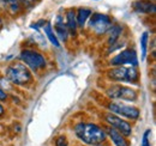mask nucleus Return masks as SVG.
I'll list each match as a JSON object with an SVG mask.
<instances>
[{"mask_svg":"<svg viewBox=\"0 0 156 146\" xmlns=\"http://www.w3.org/2000/svg\"><path fill=\"white\" fill-rule=\"evenodd\" d=\"M75 134L78 139L89 146H98L105 144L107 140L106 132L102 127L91 122H79L75 128Z\"/></svg>","mask_w":156,"mask_h":146,"instance_id":"nucleus-1","label":"nucleus"},{"mask_svg":"<svg viewBox=\"0 0 156 146\" xmlns=\"http://www.w3.org/2000/svg\"><path fill=\"white\" fill-rule=\"evenodd\" d=\"M121 31H122V29H121V26H119V25H113V26H111V28L108 29V43H109V44L117 43L118 38L121 35Z\"/></svg>","mask_w":156,"mask_h":146,"instance_id":"nucleus-16","label":"nucleus"},{"mask_svg":"<svg viewBox=\"0 0 156 146\" xmlns=\"http://www.w3.org/2000/svg\"><path fill=\"white\" fill-rule=\"evenodd\" d=\"M5 5H7V7L10 9V11L12 13H17L20 11V2L18 0H1Z\"/></svg>","mask_w":156,"mask_h":146,"instance_id":"nucleus-18","label":"nucleus"},{"mask_svg":"<svg viewBox=\"0 0 156 146\" xmlns=\"http://www.w3.org/2000/svg\"><path fill=\"white\" fill-rule=\"evenodd\" d=\"M66 28H67V31H69V34H71V35H76V33H77V22H76V13L72 11V10H70V11H67V13H66Z\"/></svg>","mask_w":156,"mask_h":146,"instance_id":"nucleus-13","label":"nucleus"},{"mask_svg":"<svg viewBox=\"0 0 156 146\" xmlns=\"http://www.w3.org/2000/svg\"><path fill=\"white\" fill-rule=\"evenodd\" d=\"M89 25L98 35H101V34L107 33L108 29L112 26V19L109 16H107L105 13L96 12V13H93V16L90 17Z\"/></svg>","mask_w":156,"mask_h":146,"instance_id":"nucleus-9","label":"nucleus"},{"mask_svg":"<svg viewBox=\"0 0 156 146\" xmlns=\"http://www.w3.org/2000/svg\"><path fill=\"white\" fill-rule=\"evenodd\" d=\"M109 64L114 67L117 66H125V65H130L132 67H137L138 66V57L135 52V49L127 48L124 49L122 52H120L119 54L113 56L109 61Z\"/></svg>","mask_w":156,"mask_h":146,"instance_id":"nucleus-8","label":"nucleus"},{"mask_svg":"<svg viewBox=\"0 0 156 146\" xmlns=\"http://www.w3.org/2000/svg\"><path fill=\"white\" fill-rule=\"evenodd\" d=\"M148 42H149V33L144 31L140 36V52H142V61L145 60L147 50H148Z\"/></svg>","mask_w":156,"mask_h":146,"instance_id":"nucleus-17","label":"nucleus"},{"mask_svg":"<svg viewBox=\"0 0 156 146\" xmlns=\"http://www.w3.org/2000/svg\"><path fill=\"white\" fill-rule=\"evenodd\" d=\"M98 146H108V145H105V144H101V145H98Z\"/></svg>","mask_w":156,"mask_h":146,"instance_id":"nucleus-25","label":"nucleus"},{"mask_svg":"<svg viewBox=\"0 0 156 146\" xmlns=\"http://www.w3.org/2000/svg\"><path fill=\"white\" fill-rule=\"evenodd\" d=\"M151 132L150 129H147L143 134V140H142V146H150V141H149V137H150Z\"/></svg>","mask_w":156,"mask_h":146,"instance_id":"nucleus-20","label":"nucleus"},{"mask_svg":"<svg viewBox=\"0 0 156 146\" xmlns=\"http://www.w3.org/2000/svg\"><path fill=\"white\" fill-rule=\"evenodd\" d=\"M5 75L11 84L18 86H28L34 80L31 71L23 62H13L7 66L5 70Z\"/></svg>","mask_w":156,"mask_h":146,"instance_id":"nucleus-2","label":"nucleus"},{"mask_svg":"<svg viewBox=\"0 0 156 146\" xmlns=\"http://www.w3.org/2000/svg\"><path fill=\"white\" fill-rule=\"evenodd\" d=\"M105 121L107 122V126H111L114 129L119 130L124 137L129 138L132 134V126L129 121L124 120L122 117H119L117 115L112 114V113H105L103 114Z\"/></svg>","mask_w":156,"mask_h":146,"instance_id":"nucleus-7","label":"nucleus"},{"mask_svg":"<svg viewBox=\"0 0 156 146\" xmlns=\"http://www.w3.org/2000/svg\"><path fill=\"white\" fill-rule=\"evenodd\" d=\"M4 114H5V109H4V107H2V104L0 103V117H1V116H2Z\"/></svg>","mask_w":156,"mask_h":146,"instance_id":"nucleus-22","label":"nucleus"},{"mask_svg":"<svg viewBox=\"0 0 156 146\" xmlns=\"http://www.w3.org/2000/svg\"><path fill=\"white\" fill-rule=\"evenodd\" d=\"M91 16V10L88 9V7H80L76 13V22H77V25L79 26H84L88 18Z\"/></svg>","mask_w":156,"mask_h":146,"instance_id":"nucleus-14","label":"nucleus"},{"mask_svg":"<svg viewBox=\"0 0 156 146\" xmlns=\"http://www.w3.org/2000/svg\"><path fill=\"white\" fill-rule=\"evenodd\" d=\"M54 144L55 146H69V141L65 135H59L58 138H55Z\"/></svg>","mask_w":156,"mask_h":146,"instance_id":"nucleus-19","label":"nucleus"},{"mask_svg":"<svg viewBox=\"0 0 156 146\" xmlns=\"http://www.w3.org/2000/svg\"><path fill=\"white\" fill-rule=\"evenodd\" d=\"M20 59L31 71H41L47 65L46 57L34 49H23L20 54Z\"/></svg>","mask_w":156,"mask_h":146,"instance_id":"nucleus-4","label":"nucleus"},{"mask_svg":"<svg viewBox=\"0 0 156 146\" xmlns=\"http://www.w3.org/2000/svg\"><path fill=\"white\" fill-rule=\"evenodd\" d=\"M55 31V36L59 41L61 42H66L67 41V37H69V31H67V28H66V24L64 23V18L62 16L59 15L57 19H55V23H54V30Z\"/></svg>","mask_w":156,"mask_h":146,"instance_id":"nucleus-12","label":"nucleus"},{"mask_svg":"<svg viewBox=\"0 0 156 146\" xmlns=\"http://www.w3.org/2000/svg\"><path fill=\"white\" fill-rule=\"evenodd\" d=\"M133 10L137 13H144V15H154L156 12V5L150 1H144V0H138L135 1L132 5Z\"/></svg>","mask_w":156,"mask_h":146,"instance_id":"nucleus-11","label":"nucleus"},{"mask_svg":"<svg viewBox=\"0 0 156 146\" xmlns=\"http://www.w3.org/2000/svg\"><path fill=\"white\" fill-rule=\"evenodd\" d=\"M108 109L109 113L117 115L119 117H125L127 120H132L136 121L139 119L140 111L136 107L129 106L126 103H121V102H112L108 104Z\"/></svg>","mask_w":156,"mask_h":146,"instance_id":"nucleus-6","label":"nucleus"},{"mask_svg":"<svg viewBox=\"0 0 156 146\" xmlns=\"http://www.w3.org/2000/svg\"><path fill=\"white\" fill-rule=\"evenodd\" d=\"M1 28H2V20L0 18V30H1Z\"/></svg>","mask_w":156,"mask_h":146,"instance_id":"nucleus-24","label":"nucleus"},{"mask_svg":"<svg viewBox=\"0 0 156 146\" xmlns=\"http://www.w3.org/2000/svg\"><path fill=\"white\" fill-rule=\"evenodd\" d=\"M107 77L111 80L118 83H132L135 84L139 80V73L136 67L132 66H117L107 71Z\"/></svg>","mask_w":156,"mask_h":146,"instance_id":"nucleus-3","label":"nucleus"},{"mask_svg":"<svg viewBox=\"0 0 156 146\" xmlns=\"http://www.w3.org/2000/svg\"><path fill=\"white\" fill-rule=\"evenodd\" d=\"M43 31H44V35L48 38V41H49L54 47H60V42H59V40L57 38L54 31H53V28H52L51 23H46V24L43 25Z\"/></svg>","mask_w":156,"mask_h":146,"instance_id":"nucleus-15","label":"nucleus"},{"mask_svg":"<svg viewBox=\"0 0 156 146\" xmlns=\"http://www.w3.org/2000/svg\"><path fill=\"white\" fill-rule=\"evenodd\" d=\"M103 129L106 132L107 138H109V140L114 144V146H130V143H129L127 138L124 137L119 130L114 129L111 126H106Z\"/></svg>","mask_w":156,"mask_h":146,"instance_id":"nucleus-10","label":"nucleus"},{"mask_svg":"<svg viewBox=\"0 0 156 146\" xmlns=\"http://www.w3.org/2000/svg\"><path fill=\"white\" fill-rule=\"evenodd\" d=\"M22 2H24V4H29L30 1H33V0H20Z\"/></svg>","mask_w":156,"mask_h":146,"instance_id":"nucleus-23","label":"nucleus"},{"mask_svg":"<svg viewBox=\"0 0 156 146\" xmlns=\"http://www.w3.org/2000/svg\"><path fill=\"white\" fill-rule=\"evenodd\" d=\"M107 96L111 99H121L125 102H136L138 98V92L129 86L115 84L107 89Z\"/></svg>","mask_w":156,"mask_h":146,"instance_id":"nucleus-5","label":"nucleus"},{"mask_svg":"<svg viewBox=\"0 0 156 146\" xmlns=\"http://www.w3.org/2000/svg\"><path fill=\"white\" fill-rule=\"evenodd\" d=\"M7 99V93L5 90H2L1 88H0V102H5Z\"/></svg>","mask_w":156,"mask_h":146,"instance_id":"nucleus-21","label":"nucleus"}]
</instances>
